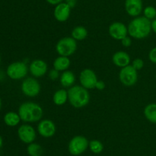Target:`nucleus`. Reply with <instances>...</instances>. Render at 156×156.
I'll return each mask as SVG.
<instances>
[{
	"label": "nucleus",
	"instance_id": "nucleus-1",
	"mask_svg": "<svg viewBox=\"0 0 156 156\" xmlns=\"http://www.w3.org/2000/svg\"><path fill=\"white\" fill-rule=\"evenodd\" d=\"M128 34L135 39H143L152 31V22L145 16L136 17L128 25Z\"/></svg>",
	"mask_w": 156,
	"mask_h": 156
},
{
	"label": "nucleus",
	"instance_id": "nucleus-2",
	"mask_svg": "<svg viewBox=\"0 0 156 156\" xmlns=\"http://www.w3.org/2000/svg\"><path fill=\"white\" fill-rule=\"evenodd\" d=\"M44 111L39 104L34 102H23L18 109V115L24 122H36L41 121Z\"/></svg>",
	"mask_w": 156,
	"mask_h": 156
},
{
	"label": "nucleus",
	"instance_id": "nucleus-3",
	"mask_svg": "<svg viewBox=\"0 0 156 156\" xmlns=\"http://www.w3.org/2000/svg\"><path fill=\"white\" fill-rule=\"evenodd\" d=\"M90 93L82 86H73L68 90V100L74 108L85 107L90 102Z\"/></svg>",
	"mask_w": 156,
	"mask_h": 156
},
{
	"label": "nucleus",
	"instance_id": "nucleus-4",
	"mask_svg": "<svg viewBox=\"0 0 156 156\" xmlns=\"http://www.w3.org/2000/svg\"><path fill=\"white\" fill-rule=\"evenodd\" d=\"M77 50V41L72 37H65L58 41L56 50L59 56H72Z\"/></svg>",
	"mask_w": 156,
	"mask_h": 156
},
{
	"label": "nucleus",
	"instance_id": "nucleus-5",
	"mask_svg": "<svg viewBox=\"0 0 156 156\" xmlns=\"http://www.w3.org/2000/svg\"><path fill=\"white\" fill-rule=\"evenodd\" d=\"M89 142L83 136H74L69 141L68 145V150L72 155L78 156L82 154L88 148Z\"/></svg>",
	"mask_w": 156,
	"mask_h": 156
},
{
	"label": "nucleus",
	"instance_id": "nucleus-6",
	"mask_svg": "<svg viewBox=\"0 0 156 156\" xmlns=\"http://www.w3.org/2000/svg\"><path fill=\"white\" fill-rule=\"evenodd\" d=\"M119 79L126 87H132L136 84L138 80V73L132 65H128L123 67L119 73Z\"/></svg>",
	"mask_w": 156,
	"mask_h": 156
},
{
	"label": "nucleus",
	"instance_id": "nucleus-7",
	"mask_svg": "<svg viewBox=\"0 0 156 156\" xmlns=\"http://www.w3.org/2000/svg\"><path fill=\"white\" fill-rule=\"evenodd\" d=\"M28 70V67L25 63L18 61L9 64L6 72L11 79L21 80L27 76Z\"/></svg>",
	"mask_w": 156,
	"mask_h": 156
},
{
	"label": "nucleus",
	"instance_id": "nucleus-8",
	"mask_svg": "<svg viewBox=\"0 0 156 156\" xmlns=\"http://www.w3.org/2000/svg\"><path fill=\"white\" fill-rule=\"evenodd\" d=\"M21 91L28 97H35L41 92V84L38 80L33 77H27L21 84Z\"/></svg>",
	"mask_w": 156,
	"mask_h": 156
},
{
	"label": "nucleus",
	"instance_id": "nucleus-9",
	"mask_svg": "<svg viewBox=\"0 0 156 156\" xmlns=\"http://www.w3.org/2000/svg\"><path fill=\"white\" fill-rule=\"evenodd\" d=\"M98 77L95 72L89 68L84 69L81 71L79 75V81L81 86L85 87L87 90L95 88L96 84L98 82Z\"/></svg>",
	"mask_w": 156,
	"mask_h": 156
},
{
	"label": "nucleus",
	"instance_id": "nucleus-10",
	"mask_svg": "<svg viewBox=\"0 0 156 156\" xmlns=\"http://www.w3.org/2000/svg\"><path fill=\"white\" fill-rule=\"evenodd\" d=\"M18 136L20 140L25 144H30L34 142L37 135L34 128L28 124L21 125L18 129Z\"/></svg>",
	"mask_w": 156,
	"mask_h": 156
},
{
	"label": "nucleus",
	"instance_id": "nucleus-11",
	"mask_svg": "<svg viewBox=\"0 0 156 156\" xmlns=\"http://www.w3.org/2000/svg\"><path fill=\"white\" fill-rule=\"evenodd\" d=\"M108 32L112 38L117 41H121L123 38L127 36L128 28L123 23L115 21L110 24Z\"/></svg>",
	"mask_w": 156,
	"mask_h": 156
},
{
	"label": "nucleus",
	"instance_id": "nucleus-12",
	"mask_svg": "<svg viewBox=\"0 0 156 156\" xmlns=\"http://www.w3.org/2000/svg\"><path fill=\"white\" fill-rule=\"evenodd\" d=\"M56 125L50 119H42L37 125V132L42 137H53L56 133Z\"/></svg>",
	"mask_w": 156,
	"mask_h": 156
},
{
	"label": "nucleus",
	"instance_id": "nucleus-13",
	"mask_svg": "<svg viewBox=\"0 0 156 156\" xmlns=\"http://www.w3.org/2000/svg\"><path fill=\"white\" fill-rule=\"evenodd\" d=\"M29 70L30 73L34 77H41L44 76L48 70V66L44 61L41 59L34 60L29 66Z\"/></svg>",
	"mask_w": 156,
	"mask_h": 156
},
{
	"label": "nucleus",
	"instance_id": "nucleus-14",
	"mask_svg": "<svg viewBox=\"0 0 156 156\" xmlns=\"http://www.w3.org/2000/svg\"><path fill=\"white\" fill-rule=\"evenodd\" d=\"M71 14V8L66 2H61L56 5L53 11V15L56 21L64 22L69 19Z\"/></svg>",
	"mask_w": 156,
	"mask_h": 156
},
{
	"label": "nucleus",
	"instance_id": "nucleus-15",
	"mask_svg": "<svg viewBox=\"0 0 156 156\" xmlns=\"http://www.w3.org/2000/svg\"><path fill=\"white\" fill-rule=\"evenodd\" d=\"M125 9L129 16L138 17L143 11L142 0H126Z\"/></svg>",
	"mask_w": 156,
	"mask_h": 156
},
{
	"label": "nucleus",
	"instance_id": "nucleus-16",
	"mask_svg": "<svg viewBox=\"0 0 156 156\" xmlns=\"http://www.w3.org/2000/svg\"><path fill=\"white\" fill-rule=\"evenodd\" d=\"M112 61L114 64H115V66L123 68V67L129 65L130 57L126 51L120 50L113 54Z\"/></svg>",
	"mask_w": 156,
	"mask_h": 156
},
{
	"label": "nucleus",
	"instance_id": "nucleus-17",
	"mask_svg": "<svg viewBox=\"0 0 156 156\" xmlns=\"http://www.w3.org/2000/svg\"><path fill=\"white\" fill-rule=\"evenodd\" d=\"M70 64H71V61L69 57H64V56H59L56 58L53 61V68L56 69L58 71H65V70H68Z\"/></svg>",
	"mask_w": 156,
	"mask_h": 156
},
{
	"label": "nucleus",
	"instance_id": "nucleus-18",
	"mask_svg": "<svg viewBox=\"0 0 156 156\" xmlns=\"http://www.w3.org/2000/svg\"><path fill=\"white\" fill-rule=\"evenodd\" d=\"M60 84L63 87H72L76 82V76L74 73L70 70H65L59 77Z\"/></svg>",
	"mask_w": 156,
	"mask_h": 156
},
{
	"label": "nucleus",
	"instance_id": "nucleus-19",
	"mask_svg": "<svg viewBox=\"0 0 156 156\" xmlns=\"http://www.w3.org/2000/svg\"><path fill=\"white\" fill-rule=\"evenodd\" d=\"M68 100V91L64 89L56 90L53 96V101L55 105L62 106Z\"/></svg>",
	"mask_w": 156,
	"mask_h": 156
},
{
	"label": "nucleus",
	"instance_id": "nucleus-20",
	"mask_svg": "<svg viewBox=\"0 0 156 156\" xmlns=\"http://www.w3.org/2000/svg\"><path fill=\"white\" fill-rule=\"evenodd\" d=\"M21 120V119L18 113H15V112H9L4 116V122L8 126H16L19 124Z\"/></svg>",
	"mask_w": 156,
	"mask_h": 156
},
{
	"label": "nucleus",
	"instance_id": "nucleus-21",
	"mask_svg": "<svg viewBox=\"0 0 156 156\" xmlns=\"http://www.w3.org/2000/svg\"><path fill=\"white\" fill-rule=\"evenodd\" d=\"M71 35L76 41H83L88 36V31L83 26H76L72 31Z\"/></svg>",
	"mask_w": 156,
	"mask_h": 156
},
{
	"label": "nucleus",
	"instance_id": "nucleus-22",
	"mask_svg": "<svg viewBox=\"0 0 156 156\" xmlns=\"http://www.w3.org/2000/svg\"><path fill=\"white\" fill-rule=\"evenodd\" d=\"M144 116L152 123H156V103H150L144 109Z\"/></svg>",
	"mask_w": 156,
	"mask_h": 156
},
{
	"label": "nucleus",
	"instance_id": "nucleus-23",
	"mask_svg": "<svg viewBox=\"0 0 156 156\" xmlns=\"http://www.w3.org/2000/svg\"><path fill=\"white\" fill-rule=\"evenodd\" d=\"M27 152L29 156H42L44 150L40 144L32 142L27 145Z\"/></svg>",
	"mask_w": 156,
	"mask_h": 156
},
{
	"label": "nucleus",
	"instance_id": "nucleus-24",
	"mask_svg": "<svg viewBox=\"0 0 156 156\" xmlns=\"http://www.w3.org/2000/svg\"><path fill=\"white\" fill-rule=\"evenodd\" d=\"M88 148L94 154H100L104 150V145L101 141L94 139L89 142Z\"/></svg>",
	"mask_w": 156,
	"mask_h": 156
},
{
	"label": "nucleus",
	"instance_id": "nucleus-25",
	"mask_svg": "<svg viewBox=\"0 0 156 156\" xmlns=\"http://www.w3.org/2000/svg\"><path fill=\"white\" fill-rule=\"evenodd\" d=\"M143 13L148 19H153L156 17V9L153 6H147L143 11Z\"/></svg>",
	"mask_w": 156,
	"mask_h": 156
},
{
	"label": "nucleus",
	"instance_id": "nucleus-26",
	"mask_svg": "<svg viewBox=\"0 0 156 156\" xmlns=\"http://www.w3.org/2000/svg\"><path fill=\"white\" fill-rule=\"evenodd\" d=\"M132 66L136 70H140L144 67V61L141 58H136L132 63Z\"/></svg>",
	"mask_w": 156,
	"mask_h": 156
},
{
	"label": "nucleus",
	"instance_id": "nucleus-27",
	"mask_svg": "<svg viewBox=\"0 0 156 156\" xmlns=\"http://www.w3.org/2000/svg\"><path fill=\"white\" fill-rule=\"evenodd\" d=\"M49 77L51 80H56L60 77V74H59V71L56 70V69H52L49 72Z\"/></svg>",
	"mask_w": 156,
	"mask_h": 156
},
{
	"label": "nucleus",
	"instance_id": "nucleus-28",
	"mask_svg": "<svg viewBox=\"0 0 156 156\" xmlns=\"http://www.w3.org/2000/svg\"><path fill=\"white\" fill-rule=\"evenodd\" d=\"M149 58L152 63L156 64V47H154V48H152V50L149 51Z\"/></svg>",
	"mask_w": 156,
	"mask_h": 156
},
{
	"label": "nucleus",
	"instance_id": "nucleus-29",
	"mask_svg": "<svg viewBox=\"0 0 156 156\" xmlns=\"http://www.w3.org/2000/svg\"><path fill=\"white\" fill-rule=\"evenodd\" d=\"M121 43L123 46L126 47H129L132 45V40L129 36H126L121 40Z\"/></svg>",
	"mask_w": 156,
	"mask_h": 156
},
{
	"label": "nucleus",
	"instance_id": "nucleus-30",
	"mask_svg": "<svg viewBox=\"0 0 156 156\" xmlns=\"http://www.w3.org/2000/svg\"><path fill=\"white\" fill-rule=\"evenodd\" d=\"M95 88L98 90H103L105 88V83L102 80H98Z\"/></svg>",
	"mask_w": 156,
	"mask_h": 156
},
{
	"label": "nucleus",
	"instance_id": "nucleus-31",
	"mask_svg": "<svg viewBox=\"0 0 156 156\" xmlns=\"http://www.w3.org/2000/svg\"><path fill=\"white\" fill-rule=\"evenodd\" d=\"M76 2H77V0H66V3L69 5L71 9H73V8L76 6Z\"/></svg>",
	"mask_w": 156,
	"mask_h": 156
},
{
	"label": "nucleus",
	"instance_id": "nucleus-32",
	"mask_svg": "<svg viewBox=\"0 0 156 156\" xmlns=\"http://www.w3.org/2000/svg\"><path fill=\"white\" fill-rule=\"evenodd\" d=\"M49 4L53 5V6H56V5L59 4V3L62 2L63 0H46Z\"/></svg>",
	"mask_w": 156,
	"mask_h": 156
},
{
	"label": "nucleus",
	"instance_id": "nucleus-33",
	"mask_svg": "<svg viewBox=\"0 0 156 156\" xmlns=\"http://www.w3.org/2000/svg\"><path fill=\"white\" fill-rule=\"evenodd\" d=\"M152 30L156 33V19L152 22Z\"/></svg>",
	"mask_w": 156,
	"mask_h": 156
},
{
	"label": "nucleus",
	"instance_id": "nucleus-34",
	"mask_svg": "<svg viewBox=\"0 0 156 156\" xmlns=\"http://www.w3.org/2000/svg\"><path fill=\"white\" fill-rule=\"evenodd\" d=\"M2 145H3V140H2V136H0V149H1L2 147Z\"/></svg>",
	"mask_w": 156,
	"mask_h": 156
},
{
	"label": "nucleus",
	"instance_id": "nucleus-35",
	"mask_svg": "<svg viewBox=\"0 0 156 156\" xmlns=\"http://www.w3.org/2000/svg\"><path fill=\"white\" fill-rule=\"evenodd\" d=\"M1 107H2V101H1V99H0V110H1Z\"/></svg>",
	"mask_w": 156,
	"mask_h": 156
},
{
	"label": "nucleus",
	"instance_id": "nucleus-36",
	"mask_svg": "<svg viewBox=\"0 0 156 156\" xmlns=\"http://www.w3.org/2000/svg\"><path fill=\"white\" fill-rule=\"evenodd\" d=\"M0 62H1V56H0Z\"/></svg>",
	"mask_w": 156,
	"mask_h": 156
}]
</instances>
